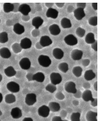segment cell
<instances>
[{"label": "cell", "instance_id": "4316f807", "mask_svg": "<svg viewBox=\"0 0 100 121\" xmlns=\"http://www.w3.org/2000/svg\"><path fill=\"white\" fill-rule=\"evenodd\" d=\"M62 27L64 28H70L72 27V24L69 19L66 18H64L61 21Z\"/></svg>", "mask_w": 100, "mask_h": 121}, {"label": "cell", "instance_id": "bcb514c9", "mask_svg": "<svg viewBox=\"0 0 100 121\" xmlns=\"http://www.w3.org/2000/svg\"><path fill=\"white\" fill-rule=\"evenodd\" d=\"M22 121H33V120L32 118L28 117L24 118Z\"/></svg>", "mask_w": 100, "mask_h": 121}, {"label": "cell", "instance_id": "db71d44e", "mask_svg": "<svg viewBox=\"0 0 100 121\" xmlns=\"http://www.w3.org/2000/svg\"></svg>", "mask_w": 100, "mask_h": 121}, {"label": "cell", "instance_id": "4fadbf2b", "mask_svg": "<svg viewBox=\"0 0 100 121\" xmlns=\"http://www.w3.org/2000/svg\"><path fill=\"white\" fill-rule=\"evenodd\" d=\"M20 45L21 48L22 49L29 48L31 47L32 41L29 38H25L21 40Z\"/></svg>", "mask_w": 100, "mask_h": 121}, {"label": "cell", "instance_id": "1f68e13d", "mask_svg": "<svg viewBox=\"0 0 100 121\" xmlns=\"http://www.w3.org/2000/svg\"><path fill=\"white\" fill-rule=\"evenodd\" d=\"M58 68L59 70L64 73H66L68 70V65L66 63H62L59 64Z\"/></svg>", "mask_w": 100, "mask_h": 121}, {"label": "cell", "instance_id": "f35d334b", "mask_svg": "<svg viewBox=\"0 0 100 121\" xmlns=\"http://www.w3.org/2000/svg\"><path fill=\"white\" fill-rule=\"evenodd\" d=\"M92 48L95 51H97V40H96L95 42L92 44Z\"/></svg>", "mask_w": 100, "mask_h": 121}, {"label": "cell", "instance_id": "8d00e7d4", "mask_svg": "<svg viewBox=\"0 0 100 121\" xmlns=\"http://www.w3.org/2000/svg\"><path fill=\"white\" fill-rule=\"evenodd\" d=\"M85 31L83 29L81 28L80 27H78L76 30V34L78 37L80 38L83 37L85 35Z\"/></svg>", "mask_w": 100, "mask_h": 121}, {"label": "cell", "instance_id": "d6986e66", "mask_svg": "<svg viewBox=\"0 0 100 121\" xmlns=\"http://www.w3.org/2000/svg\"><path fill=\"white\" fill-rule=\"evenodd\" d=\"M97 113L90 111L88 112L86 115V119L88 121H97Z\"/></svg>", "mask_w": 100, "mask_h": 121}, {"label": "cell", "instance_id": "b9f144b4", "mask_svg": "<svg viewBox=\"0 0 100 121\" xmlns=\"http://www.w3.org/2000/svg\"><path fill=\"white\" fill-rule=\"evenodd\" d=\"M91 105L92 106L96 107L97 106V99H94L93 100L91 101Z\"/></svg>", "mask_w": 100, "mask_h": 121}, {"label": "cell", "instance_id": "30bf717a", "mask_svg": "<svg viewBox=\"0 0 100 121\" xmlns=\"http://www.w3.org/2000/svg\"><path fill=\"white\" fill-rule=\"evenodd\" d=\"M52 41L50 37L48 36L42 37L40 39V44L43 47L49 46L52 44Z\"/></svg>", "mask_w": 100, "mask_h": 121}, {"label": "cell", "instance_id": "4dcf8cb0", "mask_svg": "<svg viewBox=\"0 0 100 121\" xmlns=\"http://www.w3.org/2000/svg\"><path fill=\"white\" fill-rule=\"evenodd\" d=\"M83 69L81 67L76 66L73 68L72 69V73L75 76L79 77L82 75Z\"/></svg>", "mask_w": 100, "mask_h": 121}, {"label": "cell", "instance_id": "11a10c76", "mask_svg": "<svg viewBox=\"0 0 100 121\" xmlns=\"http://www.w3.org/2000/svg\"><path fill=\"white\" fill-rule=\"evenodd\" d=\"M0 121H1L0 120Z\"/></svg>", "mask_w": 100, "mask_h": 121}, {"label": "cell", "instance_id": "277c9868", "mask_svg": "<svg viewBox=\"0 0 100 121\" xmlns=\"http://www.w3.org/2000/svg\"><path fill=\"white\" fill-rule=\"evenodd\" d=\"M7 87L8 90L12 93H17L20 91L19 85L14 81H11L7 84Z\"/></svg>", "mask_w": 100, "mask_h": 121}, {"label": "cell", "instance_id": "7a4b0ae2", "mask_svg": "<svg viewBox=\"0 0 100 121\" xmlns=\"http://www.w3.org/2000/svg\"><path fill=\"white\" fill-rule=\"evenodd\" d=\"M50 78L52 83L55 85L59 84L62 80L61 75L57 73H52L50 75Z\"/></svg>", "mask_w": 100, "mask_h": 121}, {"label": "cell", "instance_id": "52a82bcc", "mask_svg": "<svg viewBox=\"0 0 100 121\" xmlns=\"http://www.w3.org/2000/svg\"><path fill=\"white\" fill-rule=\"evenodd\" d=\"M50 111L48 106L46 105H43L39 108L38 113L40 116L44 118H46L49 115Z\"/></svg>", "mask_w": 100, "mask_h": 121}, {"label": "cell", "instance_id": "d590c367", "mask_svg": "<svg viewBox=\"0 0 100 121\" xmlns=\"http://www.w3.org/2000/svg\"><path fill=\"white\" fill-rule=\"evenodd\" d=\"M13 51L15 53H18L20 52L21 51V48L20 45L18 43H15L12 45V46Z\"/></svg>", "mask_w": 100, "mask_h": 121}, {"label": "cell", "instance_id": "f5cc1de1", "mask_svg": "<svg viewBox=\"0 0 100 121\" xmlns=\"http://www.w3.org/2000/svg\"><path fill=\"white\" fill-rule=\"evenodd\" d=\"M64 121H68V120H64Z\"/></svg>", "mask_w": 100, "mask_h": 121}, {"label": "cell", "instance_id": "484cf974", "mask_svg": "<svg viewBox=\"0 0 100 121\" xmlns=\"http://www.w3.org/2000/svg\"><path fill=\"white\" fill-rule=\"evenodd\" d=\"M48 107L49 108L50 111L54 112L59 111L60 108L59 104L56 102L50 103L49 104Z\"/></svg>", "mask_w": 100, "mask_h": 121}, {"label": "cell", "instance_id": "7bdbcfd3", "mask_svg": "<svg viewBox=\"0 0 100 121\" xmlns=\"http://www.w3.org/2000/svg\"><path fill=\"white\" fill-rule=\"evenodd\" d=\"M33 75L32 74L29 73H28L27 75V78L28 79V81H33Z\"/></svg>", "mask_w": 100, "mask_h": 121}, {"label": "cell", "instance_id": "7dc6e473", "mask_svg": "<svg viewBox=\"0 0 100 121\" xmlns=\"http://www.w3.org/2000/svg\"><path fill=\"white\" fill-rule=\"evenodd\" d=\"M94 87L95 91H97V82L96 81L94 85Z\"/></svg>", "mask_w": 100, "mask_h": 121}, {"label": "cell", "instance_id": "836d02e7", "mask_svg": "<svg viewBox=\"0 0 100 121\" xmlns=\"http://www.w3.org/2000/svg\"><path fill=\"white\" fill-rule=\"evenodd\" d=\"M46 91L51 93H54L56 90V85L52 83L49 84L46 87Z\"/></svg>", "mask_w": 100, "mask_h": 121}, {"label": "cell", "instance_id": "e575fe53", "mask_svg": "<svg viewBox=\"0 0 100 121\" xmlns=\"http://www.w3.org/2000/svg\"><path fill=\"white\" fill-rule=\"evenodd\" d=\"M80 115L79 112L72 113L71 117V121H80Z\"/></svg>", "mask_w": 100, "mask_h": 121}, {"label": "cell", "instance_id": "7c38bea8", "mask_svg": "<svg viewBox=\"0 0 100 121\" xmlns=\"http://www.w3.org/2000/svg\"><path fill=\"white\" fill-rule=\"evenodd\" d=\"M11 115L14 119H18L22 116V111L18 107H15L12 109Z\"/></svg>", "mask_w": 100, "mask_h": 121}, {"label": "cell", "instance_id": "ac0fdd59", "mask_svg": "<svg viewBox=\"0 0 100 121\" xmlns=\"http://www.w3.org/2000/svg\"><path fill=\"white\" fill-rule=\"evenodd\" d=\"M49 30L51 34L53 35H59L60 33L61 30L60 27L56 24L52 25L50 26Z\"/></svg>", "mask_w": 100, "mask_h": 121}, {"label": "cell", "instance_id": "f907efd6", "mask_svg": "<svg viewBox=\"0 0 100 121\" xmlns=\"http://www.w3.org/2000/svg\"><path fill=\"white\" fill-rule=\"evenodd\" d=\"M2 77L1 74H0V82L2 81Z\"/></svg>", "mask_w": 100, "mask_h": 121}, {"label": "cell", "instance_id": "ffe728a7", "mask_svg": "<svg viewBox=\"0 0 100 121\" xmlns=\"http://www.w3.org/2000/svg\"><path fill=\"white\" fill-rule=\"evenodd\" d=\"M0 56L2 58L8 59L11 56V54L8 48H3L0 49Z\"/></svg>", "mask_w": 100, "mask_h": 121}, {"label": "cell", "instance_id": "5b68a950", "mask_svg": "<svg viewBox=\"0 0 100 121\" xmlns=\"http://www.w3.org/2000/svg\"><path fill=\"white\" fill-rule=\"evenodd\" d=\"M64 40L68 45L70 46H74L77 44L78 39L73 35L69 34L64 38Z\"/></svg>", "mask_w": 100, "mask_h": 121}, {"label": "cell", "instance_id": "60d3db41", "mask_svg": "<svg viewBox=\"0 0 100 121\" xmlns=\"http://www.w3.org/2000/svg\"><path fill=\"white\" fill-rule=\"evenodd\" d=\"M52 121H64V120H62L59 116H55L52 118Z\"/></svg>", "mask_w": 100, "mask_h": 121}, {"label": "cell", "instance_id": "f1b7e54d", "mask_svg": "<svg viewBox=\"0 0 100 121\" xmlns=\"http://www.w3.org/2000/svg\"><path fill=\"white\" fill-rule=\"evenodd\" d=\"M93 33H89L87 35L85 38V41L87 43L92 44L96 41Z\"/></svg>", "mask_w": 100, "mask_h": 121}, {"label": "cell", "instance_id": "ab89813d", "mask_svg": "<svg viewBox=\"0 0 100 121\" xmlns=\"http://www.w3.org/2000/svg\"><path fill=\"white\" fill-rule=\"evenodd\" d=\"M86 6V3H77V6L78 8H81L84 9Z\"/></svg>", "mask_w": 100, "mask_h": 121}, {"label": "cell", "instance_id": "2e32d148", "mask_svg": "<svg viewBox=\"0 0 100 121\" xmlns=\"http://www.w3.org/2000/svg\"><path fill=\"white\" fill-rule=\"evenodd\" d=\"M59 12L55 9L50 8L48 9L46 13V16L48 17L56 19L57 17Z\"/></svg>", "mask_w": 100, "mask_h": 121}, {"label": "cell", "instance_id": "e0dca14e", "mask_svg": "<svg viewBox=\"0 0 100 121\" xmlns=\"http://www.w3.org/2000/svg\"><path fill=\"white\" fill-rule=\"evenodd\" d=\"M32 25L36 29H38L40 26L42 25L44 20L40 17H34L32 20Z\"/></svg>", "mask_w": 100, "mask_h": 121}, {"label": "cell", "instance_id": "816d5d0a", "mask_svg": "<svg viewBox=\"0 0 100 121\" xmlns=\"http://www.w3.org/2000/svg\"><path fill=\"white\" fill-rule=\"evenodd\" d=\"M2 115V111H1V110H0V116Z\"/></svg>", "mask_w": 100, "mask_h": 121}, {"label": "cell", "instance_id": "d4e9b609", "mask_svg": "<svg viewBox=\"0 0 100 121\" xmlns=\"http://www.w3.org/2000/svg\"><path fill=\"white\" fill-rule=\"evenodd\" d=\"M4 72L6 75L8 77L14 76L16 74V71L12 66L8 67L4 69Z\"/></svg>", "mask_w": 100, "mask_h": 121}, {"label": "cell", "instance_id": "603a6c76", "mask_svg": "<svg viewBox=\"0 0 100 121\" xmlns=\"http://www.w3.org/2000/svg\"><path fill=\"white\" fill-rule=\"evenodd\" d=\"M13 30L16 34L21 35L24 32V27L20 23H17L14 25Z\"/></svg>", "mask_w": 100, "mask_h": 121}, {"label": "cell", "instance_id": "44dd1931", "mask_svg": "<svg viewBox=\"0 0 100 121\" xmlns=\"http://www.w3.org/2000/svg\"><path fill=\"white\" fill-rule=\"evenodd\" d=\"M45 76L42 73L38 72L33 75V81H35L38 82H42L44 81Z\"/></svg>", "mask_w": 100, "mask_h": 121}, {"label": "cell", "instance_id": "6da1fadb", "mask_svg": "<svg viewBox=\"0 0 100 121\" xmlns=\"http://www.w3.org/2000/svg\"><path fill=\"white\" fill-rule=\"evenodd\" d=\"M38 61L39 64L44 67H48L52 63V61L49 57L45 55H40L38 59Z\"/></svg>", "mask_w": 100, "mask_h": 121}, {"label": "cell", "instance_id": "9c48e42d", "mask_svg": "<svg viewBox=\"0 0 100 121\" xmlns=\"http://www.w3.org/2000/svg\"><path fill=\"white\" fill-rule=\"evenodd\" d=\"M19 11L24 15H28L31 10V8L28 5L23 4L20 6L18 8Z\"/></svg>", "mask_w": 100, "mask_h": 121}, {"label": "cell", "instance_id": "7402d4cb", "mask_svg": "<svg viewBox=\"0 0 100 121\" xmlns=\"http://www.w3.org/2000/svg\"><path fill=\"white\" fill-rule=\"evenodd\" d=\"M53 54L54 57L57 59L60 60L64 56V52L62 50L59 48H55L53 50Z\"/></svg>", "mask_w": 100, "mask_h": 121}, {"label": "cell", "instance_id": "8fae6325", "mask_svg": "<svg viewBox=\"0 0 100 121\" xmlns=\"http://www.w3.org/2000/svg\"><path fill=\"white\" fill-rule=\"evenodd\" d=\"M74 16L77 20H80L85 16L84 9L81 8H78L74 11Z\"/></svg>", "mask_w": 100, "mask_h": 121}, {"label": "cell", "instance_id": "83f0119b", "mask_svg": "<svg viewBox=\"0 0 100 121\" xmlns=\"http://www.w3.org/2000/svg\"><path fill=\"white\" fill-rule=\"evenodd\" d=\"M15 8L14 4L9 3H4L3 5L4 10L5 12L9 13L13 11Z\"/></svg>", "mask_w": 100, "mask_h": 121}, {"label": "cell", "instance_id": "cb8c5ba5", "mask_svg": "<svg viewBox=\"0 0 100 121\" xmlns=\"http://www.w3.org/2000/svg\"><path fill=\"white\" fill-rule=\"evenodd\" d=\"M96 77V74L91 69L87 70L84 74V78L87 81H91L94 78Z\"/></svg>", "mask_w": 100, "mask_h": 121}, {"label": "cell", "instance_id": "f546056e", "mask_svg": "<svg viewBox=\"0 0 100 121\" xmlns=\"http://www.w3.org/2000/svg\"><path fill=\"white\" fill-rule=\"evenodd\" d=\"M5 100L7 103L11 104L13 103L16 101V98L14 95L8 94L6 96Z\"/></svg>", "mask_w": 100, "mask_h": 121}, {"label": "cell", "instance_id": "ba28073f", "mask_svg": "<svg viewBox=\"0 0 100 121\" xmlns=\"http://www.w3.org/2000/svg\"><path fill=\"white\" fill-rule=\"evenodd\" d=\"M19 64L21 69L24 70H28L30 68L31 62L29 59L24 57L20 61Z\"/></svg>", "mask_w": 100, "mask_h": 121}, {"label": "cell", "instance_id": "8992f818", "mask_svg": "<svg viewBox=\"0 0 100 121\" xmlns=\"http://www.w3.org/2000/svg\"><path fill=\"white\" fill-rule=\"evenodd\" d=\"M36 101V96L34 93H29L26 95L25 102L27 105L29 106L33 105Z\"/></svg>", "mask_w": 100, "mask_h": 121}, {"label": "cell", "instance_id": "d6a6232c", "mask_svg": "<svg viewBox=\"0 0 100 121\" xmlns=\"http://www.w3.org/2000/svg\"><path fill=\"white\" fill-rule=\"evenodd\" d=\"M8 33L6 32H3L0 33V43H4L8 41Z\"/></svg>", "mask_w": 100, "mask_h": 121}, {"label": "cell", "instance_id": "c3c4849f", "mask_svg": "<svg viewBox=\"0 0 100 121\" xmlns=\"http://www.w3.org/2000/svg\"><path fill=\"white\" fill-rule=\"evenodd\" d=\"M56 4L60 8V7H63L64 3H56Z\"/></svg>", "mask_w": 100, "mask_h": 121}, {"label": "cell", "instance_id": "f6af8a7d", "mask_svg": "<svg viewBox=\"0 0 100 121\" xmlns=\"http://www.w3.org/2000/svg\"><path fill=\"white\" fill-rule=\"evenodd\" d=\"M92 6L93 8L95 10L97 9V3H93L92 4Z\"/></svg>", "mask_w": 100, "mask_h": 121}, {"label": "cell", "instance_id": "9a60e30c", "mask_svg": "<svg viewBox=\"0 0 100 121\" xmlns=\"http://www.w3.org/2000/svg\"><path fill=\"white\" fill-rule=\"evenodd\" d=\"M82 98L84 101L86 102L92 101L94 99L93 98L91 91L88 90H86L83 92L82 95Z\"/></svg>", "mask_w": 100, "mask_h": 121}, {"label": "cell", "instance_id": "681fc988", "mask_svg": "<svg viewBox=\"0 0 100 121\" xmlns=\"http://www.w3.org/2000/svg\"><path fill=\"white\" fill-rule=\"evenodd\" d=\"M3 97L1 93H0V103L2 102L3 100Z\"/></svg>", "mask_w": 100, "mask_h": 121}, {"label": "cell", "instance_id": "ee69618b", "mask_svg": "<svg viewBox=\"0 0 100 121\" xmlns=\"http://www.w3.org/2000/svg\"><path fill=\"white\" fill-rule=\"evenodd\" d=\"M89 63H90V60H84L83 61V65L85 66H87L89 65Z\"/></svg>", "mask_w": 100, "mask_h": 121}, {"label": "cell", "instance_id": "3957f363", "mask_svg": "<svg viewBox=\"0 0 100 121\" xmlns=\"http://www.w3.org/2000/svg\"><path fill=\"white\" fill-rule=\"evenodd\" d=\"M64 88L65 91L68 93L75 94L77 92L76 85L74 82L69 81L67 82L65 85Z\"/></svg>", "mask_w": 100, "mask_h": 121}, {"label": "cell", "instance_id": "5bb4252c", "mask_svg": "<svg viewBox=\"0 0 100 121\" xmlns=\"http://www.w3.org/2000/svg\"><path fill=\"white\" fill-rule=\"evenodd\" d=\"M83 52L81 50L75 49L72 51L71 54V57L74 60H79L82 58Z\"/></svg>", "mask_w": 100, "mask_h": 121}, {"label": "cell", "instance_id": "74e56055", "mask_svg": "<svg viewBox=\"0 0 100 121\" xmlns=\"http://www.w3.org/2000/svg\"><path fill=\"white\" fill-rule=\"evenodd\" d=\"M89 23L90 25L96 26L97 25V16L90 18L89 20Z\"/></svg>", "mask_w": 100, "mask_h": 121}]
</instances>
